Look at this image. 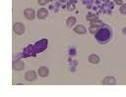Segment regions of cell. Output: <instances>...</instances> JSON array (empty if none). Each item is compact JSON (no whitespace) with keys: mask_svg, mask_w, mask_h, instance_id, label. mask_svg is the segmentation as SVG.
<instances>
[{"mask_svg":"<svg viewBox=\"0 0 126 97\" xmlns=\"http://www.w3.org/2000/svg\"><path fill=\"white\" fill-rule=\"evenodd\" d=\"M111 36V33H110V30L106 27H101L97 30L96 34H95V37L96 39L98 40V42H105L107 41Z\"/></svg>","mask_w":126,"mask_h":97,"instance_id":"cell-1","label":"cell"},{"mask_svg":"<svg viewBox=\"0 0 126 97\" xmlns=\"http://www.w3.org/2000/svg\"><path fill=\"white\" fill-rule=\"evenodd\" d=\"M13 29H14L15 33H17V34H22V33H24V31H25V26H24V24H21V23H15L14 25H13Z\"/></svg>","mask_w":126,"mask_h":97,"instance_id":"cell-2","label":"cell"},{"mask_svg":"<svg viewBox=\"0 0 126 97\" xmlns=\"http://www.w3.org/2000/svg\"><path fill=\"white\" fill-rule=\"evenodd\" d=\"M25 68V64L21 60H16L13 62V69L17 71H22Z\"/></svg>","mask_w":126,"mask_h":97,"instance_id":"cell-3","label":"cell"},{"mask_svg":"<svg viewBox=\"0 0 126 97\" xmlns=\"http://www.w3.org/2000/svg\"><path fill=\"white\" fill-rule=\"evenodd\" d=\"M25 78L28 80V81H33L35 78H36V75H35V73L33 71H29L26 75H25Z\"/></svg>","mask_w":126,"mask_h":97,"instance_id":"cell-4","label":"cell"},{"mask_svg":"<svg viewBox=\"0 0 126 97\" xmlns=\"http://www.w3.org/2000/svg\"><path fill=\"white\" fill-rule=\"evenodd\" d=\"M24 14H25L26 18L29 19V20H32L34 18V11L32 9H30V8L26 9L25 12H24Z\"/></svg>","mask_w":126,"mask_h":97,"instance_id":"cell-5","label":"cell"},{"mask_svg":"<svg viewBox=\"0 0 126 97\" xmlns=\"http://www.w3.org/2000/svg\"><path fill=\"white\" fill-rule=\"evenodd\" d=\"M47 16H48V12H47L46 9L41 8V9L38 10V12H37V18H38V19H44V18H46Z\"/></svg>","mask_w":126,"mask_h":97,"instance_id":"cell-6","label":"cell"},{"mask_svg":"<svg viewBox=\"0 0 126 97\" xmlns=\"http://www.w3.org/2000/svg\"><path fill=\"white\" fill-rule=\"evenodd\" d=\"M48 73H49V71H48L47 68H45V67H40V68L38 69V74H39V76L45 77V76L48 75Z\"/></svg>","mask_w":126,"mask_h":97,"instance_id":"cell-7","label":"cell"},{"mask_svg":"<svg viewBox=\"0 0 126 97\" xmlns=\"http://www.w3.org/2000/svg\"><path fill=\"white\" fill-rule=\"evenodd\" d=\"M116 82V80H115V78L113 77V76H106L104 79H103V81H102V83L103 84H108V85H112V84H114Z\"/></svg>","mask_w":126,"mask_h":97,"instance_id":"cell-8","label":"cell"},{"mask_svg":"<svg viewBox=\"0 0 126 97\" xmlns=\"http://www.w3.org/2000/svg\"><path fill=\"white\" fill-rule=\"evenodd\" d=\"M74 31H75V32H77V33H79V34H84V33H86V32H87L86 28H85L83 25H81V24L77 25V26L74 28Z\"/></svg>","mask_w":126,"mask_h":97,"instance_id":"cell-9","label":"cell"},{"mask_svg":"<svg viewBox=\"0 0 126 97\" xmlns=\"http://www.w3.org/2000/svg\"><path fill=\"white\" fill-rule=\"evenodd\" d=\"M89 61H90L91 63H93V64H97L98 61H99V58H98V56L95 55V54H91V55L89 56Z\"/></svg>","mask_w":126,"mask_h":97,"instance_id":"cell-10","label":"cell"},{"mask_svg":"<svg viewBox=\"0 0 126 97\" xmlns=\"http://www.w3.org/2000/svg\"><path fill=\"white\" fill-rule=\"evenodd\" d=\"M102 24H103L102 22L98 21L97 19H94V20L91 21V26H100V25H102Z\"/></svg>","mask_w":126,"mask_h":97,"instance_id":"cell-11","label":"cell"},{"mask_svg":"<svg viewBox=\"0 0 126 97\" xmlns=\"http://www.w3.org/2000/svg\"><path fill=\"white\" fill-rule=\"evenodd\" d=\"M75 22H76V19H75L74 17H71V18H69V19L66 21V24H67L68 26H72V25L75 24Z\"/></svg>","mask_w":126,"mask_h":97,"instance_id":"cell-12","label":"cell"},{"mask_svg":"<svg viewBox=\"0 0 126 97\" xmlns=\"http://www.w3.org/2000/svg\"><path fill=\"white\" fill-rule=\"evenodd\" d=\"M86 19H87L88 21H93V20H94V19H96V18L94 17V14L89 13V14H88V16L86 17Z\"/></svg>","mask_w":126,"mask_h":97,"instance_id":"cell-13","label":"cell"},{"mask_svg":"<svg viewBox=\"0 0 126 97\" xmlns=\"http://www.w3.org/2000/svg\"><path fill=\"white\" fill-rule=\"evenodd\" d=\"M120 12H121L122 14H126V4H124V5L121 6V8H120Z\"/></svg>","mask_w":126,"mask_h":97,"instance_id":"cell-14","label":"cell"},{"mask_svg":"<svg viewBox=\"0 0 126 97\" xmlns=\"http://www.w3.org/2000/svg\"><path fill=\"white\" fill-rule=\"evenodd\" d=\"M49 1H51V0H38V3L40 4V5H45L47 2H49Z\"/></svg>","mask_w":126,"mask_h":97,"instance_id":"cell-15","label":"cell"},{"mask_svg":"<svg viewBox=\"0 0 126 97\" xmlns=\"http://www.w3.org/2000/svg\"><path fill=\"white\" fill-rule=\"evenodd\" d=\"M116 4H122V0H114Z\"/></svg>","mask_w":126,"mask_h":97,"instance_id":"cell-16","label":"cell"},{"mask_svg":"<svg viewBox=\"0 0 126 97\" xmlns=\"http://www.w3.org/2000/svg\"><path fill=\"white\" fill-rule=\"evenodd\" d=\"M69 10H74V5H69Z\"/></svg>","mask_w":126,"mask_h":97,"instance_id":"cell-17","label":"cell"}]
</instances>
